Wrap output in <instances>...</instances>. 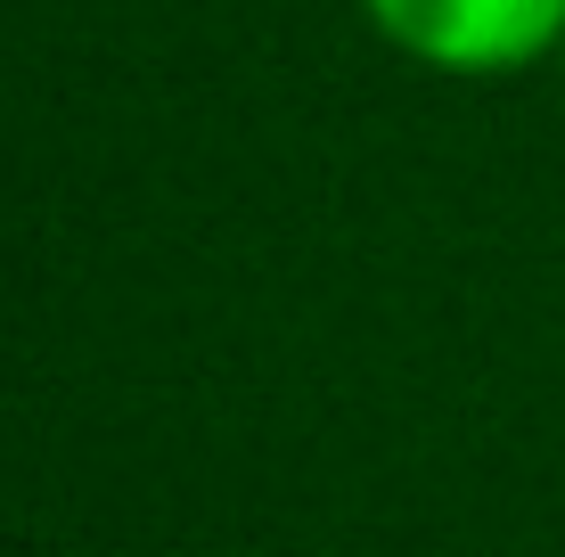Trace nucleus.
I'll use <instances>...</instances> for the list:
<instances>
[{
    "instance_id": "f257e3e1",
    "label": "nucleus",
    "mask_w": 565,
    "mask_h": 557,
    "mask_svg": "<svg viewBox=\"0 0 565 557\" xmlns=\"http://www.w3.org/2000/svg\"><path fill=\"white\" fill-rule=\"evenodd\" d=\"M394 50L443 74H516L565 42V0H361Z\"/></svg>"
}]
</instances>
